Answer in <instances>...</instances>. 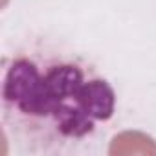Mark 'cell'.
I'll return each instance as SVG.
<instances>
[{
  "label": "cell",
  "instance_id": "obj_1",
  "mask_svg": "<svg viewBox=\"0 0 156 156\" xmlns=\"http://www.w3.org/2000/svg\"><path fill=\"white\" fill-rule=\"evenodd\" d=\"M6 132L30 152H61L90 138L116 108L108 81L79 55L51 46L2 59Z\"/></svg>",
  "mask_w": 156,
  "mask_h": 156
},
{
  "label": "cell",
  "instance_id": "obj_2",
  "mask_svg": "<svg viewBox=\"0 0 156 156\" xmlns=\"http://www.w3.org/2000/svg\"><path fill=\"white\" fill-rule=\"evenodd\" d=\"M108 152L110 154H130V152L156 154V145L154 140L143 132H121L112 140Z\"/></svg>",
  "mask_w": 156,
  "mask_h": 156
}]
</instances>
